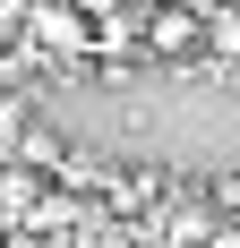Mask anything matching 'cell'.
<instances>
[{
	"label": "cell",
	"mask_w": 240,
	"mask_h": 248,
	"mask_svg": "<svg viewBox=\"0 0 240 248\" xmlns=\"http://www.w3.org/2000/svg\"><path fill=\"white\" fill-rule=\"evenodd\" d=\"M146 60L197 69V60H206V9H189V0H154V9H146Z\"/></svg>",
	"instance_id": "cell-1"
},
{
	"label": "cell",
	"mask_w": 240,
	"mask_h": 248,
	"mask_svg": "<svg viewBox=\"0 0 240 248\" xmlns=\"http://www.w3.org/2000/svg\"><path fill=\"white\" fill-rule=\"evenodd\" d=\"M171 188H180V180H171L163 163H112V171H103V205H112L120 223H146Z\"/></svg>",
	"instance_id": "cell-2"
},
{
	"label": "cell",
	"mask_w": 240,
	"mask_h": 248,
	"mask_svg": "<svg viewBox=\"0 0 240 248\" xmlns=\"http://www.w3.org/2000/svg\"><path fill=\"white\" fill-rule=\"evenodd\" d=\"M206 60L215 69H240V0H223L215 17H206Z\"/></svg>",
	"instance_id": "cell-3"
}]
</instances>
